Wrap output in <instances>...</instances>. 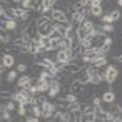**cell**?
<instances>
[{"mask_svg":"<svg viewBox=\"0 0 122 122\" xmlns=\"http://www.w3.org/2000/svg\"><path fill=\"white\" fill-rule=\"evenodd\" d=\"M71 92H72L73 94H81V93H83V83H82V81L81 79H76L73 81L72 83H71Z\"/></svg>","mask_w":122,"mask_h":122,"instance_id":"cell-1","label":"cell"},{"mask_svg":"<svg viewBox=\"0 0 122 122\" xmlns=\"http://www.w3.org/2000/svg\"><path fill=\"white\" fill-rule=\"evenodd\" d=\"M55 109L56 107L54 105H51L50 103H48V101H44V103H43V112H42V115L44 117H50L54 114Z\"/></svg>","mask_w":122,"mask_h":122,"instance_id":"cell-2","label":"cell"},{"mask_svg":"<svg viewBox=\"0 0 122 122\" xmlns=\"http://www.w3.org/2000/svg\"><path fill=\"white\" fill-rule=\"evenodd\" d=\"M61 70L66 71L68 73H78L81 72V66L78 64H65Z\"/></svg>","mask_w":122,"mask_h":122,"instance_id":"cell-3","label":"cell"},{"mask_svg":"<svg viewBox=\"0 0 122 122\" xmlns=\"http://www.w3.org/2000/svg\"><path fill=\"white\" fill-rule=\"evenodd\" d=\"M116 76H117V70L114 66H110L106 70V81L109 83H112L116 78Z\"/></svg>","mask_w":122,"mask_h":122,"instance_id":"cell-4","label":"cell"},{"mask_svg":"<svg viewBox=\"0 0 122 122\" xmlns=\"http://www.w3.org/2000/svg\"><path fill=\"white\" fill-rule=\"evenodd\" d=\"M51 17H53L54 20H56V21L61 22V23L67 22V20H66V15H65L62 11H60V10H54V11L51 12Z\"/></svg>","mask_w":122,"mask_h":122,"instance_id":"cell-5","label":"cell"},{"mask_svg":"<svg viewBox=\"0 0 122 122\" xmlns=\"http://www.w3.org/2000/svg\"><path fill=\"white\" fill-rule=\"evenodd\" d=\"M18 86L22 87V88H26V89H29L30 88V78L27 77V76L21 77L18 81Z\"/></svg>","mask_w":122,"mask_h":122,"instance_id":"cell-6","label":"cell"},{"mask_svg":"<svg viewBox=\"0 0 122 122\" xmlns=\"http://www.w3.org/2000/svg\"><path fill=\"white\" fill-rule=\"evenodd\" d=\"M28 98L29 97H26L25 94H22V93H17V94H15V100H17L20 104H23V105H26V104H28Z\"/></svg>","mask_w":122,"mask_h":122,"instance_id":"cell-7","label":"cell"},{"mask_svg":"<svg viewBox=\"0 0 122 122\" xmlns=\"http://www.w3.org/2000/svg\"><path fill=\"white\" fill-rule=\"evenodd\" d=\"M38 25H37V22L36 23H30L29 25V27L27 28V32H28V34L30 36V38H33L37 33H38Z\"/></svg>","mask_w":122,"mask_h":122,"instance_id":"cell-8","label":"cell"},{"mask_svg":"<svg viewBox=\"0 0 122 122\" xmlns=\"http://www.w3.org/2000/svg\"><path fill=\"white\" fill-rule=\"evenodd\" d=\"M48 23H51V21H50V18H49L48 16H42V17H39V18L37 20L38 28H39V27H43V26H45V25H48Z\"/></svg>","mask_w":122,"mask_h":122,"instance_id":"cell-9","label":"cell"},{"mask_svg":"<svg viewBox=\"0 0 122 122\" xmlns=\"http://www.w3.org/2000/svg\"><path fill=\"white\" fill-rule=\"evenodd\" d=\"M14 61H15V59H14L11 55H5V56H3V64H4L6 67H11V66L14 65Z\"/></svg>","mask_w":122,"mask_h":122,"instance_id":"cell-10","label":"cell"},{"mask_svg":"<svg viewBox=\"0 0 122 122\" xmlns=\"http://www.w3.org/2000/svg\"><path fill=\"white\" fill-rule=\"evenodd\" d=\"M56 57H57V61H62V62H67V60H68V56H67V54H66L65 50H61V51H59L57 55H56Z\"/></svg>","mask_w":122,"mask_h":122,"instance_id":"cell-11","label":"cell"},{"mask_svg":"<svg viewBox=\"0 0 122 122\" xmlns=\"http://www.w3.org/2000/svg\"><path fill=\"white\" fill-rule=\"evenodd\" d=\"M76 34H77V37H78V39H79V40H82V39H84V38H86L87 32H86V29H84L83 27H81V26H79V27L77 28Z\"/></svg>","mask_w":122,"mask_h":122,"instance_id":"cell-12","label":"cell"},{"mask_svg":"<svg viewBox=\"0 0 122 122\" xmlns=\"http://www.w3.org/2000/svg\"><path fill=\"white\" fill-rule=\"evenodd\" d=\"M103 99H104V101H106V103H112L114 99H115V95H114L112 92H107V93L104 94Z\"/></svg>","mask_w":122,"mask_h":122,"instance_id":"cell-13","label":"cell"},{"mask_svg":"<svg viewBox=\"0 0 122 122\" xmlns=\"http://www.w3.org/2000/svg\"><path fill=\"white\" fill-rule=\"evenodd\" d=\"M26 45H27V42L23 38H17L14 42V46H26Z\"/></svg>","mask_w":122,"mask_h":122,"instance_id":"cell-14","label":"cell"},{"mask_svg":"<svg viewBox=\"0 0 122 122\" xmlns=\"http://www.w3.org/2000/svg\"><path fill=\"white\" fill-rule=\"evenodd\" d=\"M101 11H103L101 6H92V10H90V12L93 14L94 16H99L101 14Z\"/></svg>","mask_w":122,"mask_h":122,"instance_id":"cell-15","label":"cell"},{"mask_svg":"<svg viewBox=\"0 0 122 122\" xmlns=\"http://www.w3.org/2000/svg\"><path fill=\"white\" fill-rule=\"evenodd\" d=\"M110 111H111L114 115H118V114L122 112V107H120V105H114V106H111Z\"/></svg>","mask_w":122,"mask_h":122,"instance_id":"cell-16","label":"cell"},{"mask_svg":"<svg viewBox=\"0 0 122 122\" xmlns=\"http://www.w3.org/2000/svg\"><path fill=\"white\" fill-rule=\"evenodd\" d=\"M50 89H53L54 92L59 93V92H60V84H59V82H56V81H53V82L50 83Z\"/></svg>","mask_w":122,"mask_h":122,"instance_id":"cell-17","label":"cell"},{"mask_svg":"<svg viewBox=\"0 0 122 122\" xmlns=\"http://www.w3.org/2000/svg\"><path fill=\"white\" fill-rule=\"evenodd\" d=\"M14 12H15V16H17V17H22L25 14H27L26 10H23V9H14Z\"/></svg>","mask_w":122,"mask_h":122,"instance_id":"cell-18","label":"cell"},{"mask_svg":"<svg viewBox=\"0 0 122 122\" xmlns=\"http://www.w3.org/2000/svg\"><path fill=\"white\" fill-rule=\"evenodd\" d=\"M79 42H81V45H82L83 48H86V49L90 48V45H92V42L88 40V39H82V40H79Z\"/></svg>","mask_w":122,"mask_h":122,"instance_id":"cell-19","label":"cell"},{"mask_svg":"<svg viewBox=\"0 0 122 122\" xmlns=\"http://www.w3.org/2000/svg\"><path fill=\"white\" fill-rule=\"evenodd\" d=\"M110 16H111V18H112V21H117V20L120 18V16H121V14L117 11V10H114Z\"/></svg>","mask_w":122,"mask_h":122,"instance_id":"cell-20","label":"cell"},{"mask_svg":"<svg viewBox=\"0 0 122 122\" xmlns=\"http://www.w3.org/2000/svg\"><path fill=\"white\" fill-rule=\"evenodd\" d=\"M1 97L5 98V99H7V98H12V99H14V98H15V94L11 93V92H4V90H3V92H1Z\"/></svg>","mask_w":122,"mask_h":122,"instance_id":"cell-21","label":"cell"},{"mask_svg":"<svg viewBox=\"0 0 122 122\" xmlns=\"http://www.w3.org/2000/svg\"><path fill=\"white\" fill-rule=\"evenodd\" d=\"M15 27H16V23L12 20H10V21L6 22V29H15Z\"/></svg>","mask_w":122,"mask_h":122,"instance_id":"cell-22","label":"cell"},{"mask_svg":"<svg viewBox=\"0 0 122 122\" xmlns=\"http://www.w3.org/2000/svg\"><path fill=\"white\" fill-rule=\"evenodd\" d=\"M109 48H110V45H109V44H105V43H104L103 45H101V46L99 48V51H100V53H104V54H105V53H107V51H109Z\"/></svg>","mask_w":122,"mask_h":122,"instance_id":"cell-23","label":"cell"},{"mask_svg":"<svg viewBox=\"0 0 122 122\" xmlns=\"http://www.w3.org/2000/svg\"><path fill=\"white\" fill-rule=\"evenodd\" d=\"M50 77H51V73L46 72V71H43V72L40 73V78L42 79H46V78H50Z\"/></svg>","mask_w":122,"mask_h":122,"instance_id":"cell-24","label":"cell"},{"mask_svg":"<svg viewBox=\"0 0 122 122\" xmlns=\"http://www.w3.org/2000/svg\"><path fill=\"white\" fill-rule=\"evenodd\" d=\"M103 27H100V26H94L93 27V30L97 33V34H103Z\"/></svg>","mask_w":122,"mask_h":122,"instance_id":"cell-25","label":"cell"},{"mask_svg":"<svg viewBox=\"0 0 122 122\" xmlns=\"http://www.w3.org/2000/svg\"><path fill=\"white\" fill-rule=\"evenodd\" d=\"M28 104H32L33 106L38 104V99L37 98H33V97H29L28 98Z\"/></svg>","mask_w":122,"mask_h":122,"instance_id":"cell-26","label":"cell"},{"mask_svg":"<svg viewBox=\"0 0 122 122\" xmlns=\"http://www.w3.org/2000/svg\"><path fill=\"white\" fill-rule=\"evenodd\" d=\"M79 105H81V104H78V103H76V101H73V103H71V105H70V109L72 110V111H75V110H78V109H79Z\"/></svg>","mask_w":122,"mask_h":122,"instance_id":"cell-27","label":"cell"},{"mask_svg":"<svg viewBox=\"0 0 122 122\" xmlns=\"http://www.w3.org/2000/svg\"><path fill=\"white\" fill-rule=\"evenodd\" d=\"M33 112H34L36 117H39L40 115H42V112H40V109H39L37 105H34V106H33Z\"/></svg>","mask_w":122,"mask_h":122,"instance_id":"cell-28","label":"cell"},{"mask_svg":"<svg viewBox=\"0 0 122 122\" xmlns=\"http://www.w3.org/2000/svg\"><path fill=\"white\" fill-rule=\"evenodd\" d=\"M65 98H66L68 101H71V103H73V101H76V95H75V94H67Z\"/></svg>","mask_w":122,"mask_h":122,"instance_id":"cell-29","label":"cell"},{"mask_svg":"<svg viewBox=\"0 0 122 122\" xmlns=\"http://www.w3.org/2000/svg\"><path fill=\"white\" fill-rule=\"evenodd\" d=\"M15 78H16V72H15V71H11V72L9 73V76H7V79L11 82V81H14Z\"/></svg>","mask_w":122,"mask_h":122,"instance_id":"cell-30","label":"cell"},{"mask_svg":"<svg viewBox=\"0 0 122 122\" xmlns=\"http://www.w3.org/2000/svg\"><path fill=\"white\" fill-rule=\"evenodd\" d=\"M54 120H57V121H62L64 120V114L62 112H57L54 117Z\"/></svg>","mask_w":122,"mask_h":122,"instance_id":"cell-31","label":"cell"},{"mask_svg":"<svg viewBox=\"0 0 122 122\" xmlns=\"http://www.w3.org/2000/svg\"><path fill=\"white\" fill-rule=\"evenodd\" d=\"M103 28H104V30H106V32H112V30H114V27L111 25H105Z\"/></svg>","mask_w":122,"mask_h":122,"instance_id":"cell-32","label":"cell"},{"mask_svg":"<svg viewBox=\"0 0 122 122\" xmlns=\"http://www.w3.org/2000/svg\"><path fill=\"white\" fill-rule=\"evenodd\" d=\"M18 114H20V115H25V114H26V109H25V105H23V104H21V105H20Z\"/></svg>","mask_w":122,"mask_h":122,"instance_id":"cell-33","label":"cell"},{"mask_svg":"<svg viewBox=\"0 0 122 122\" xmlns=\"http://www.w3.org/2000/svg\"><path fill=\"white\" fill-rule=\"evenodd\" d=\"M98 76H99L100 81H104V79H106V73H104V72H100V71H98Z\"/></svg>","mask_w":122,"mask_h":122,"instance_id":"cell-34","label":"cell"},{"mask_svg":"<svg viewBox=\"0 0 122 122\" xmlns=\"http://www.w3.org/2000/svg\"><path fill=\"white\" fill-rule=\"evenodd\" d=\"M1 42H4V43L9 42V37L6 34H4V30H1Z\"/></svg>","mask_w":122,"mask_h":122,"instance_id":"cell-35","label":"cell"},{"mask_svg":"<svg viewBox=\"0 0 122 122\" xmlns=\"http://www.w3.org/2000/svg\"><path fill=\"white\" fill-rule=\"evenodd\" d=\"M103 21L106 22V23H110V22H112V18H111V16H107V15H106V16L103 17Z\"/></svg>","mask_w":122,"mask_h":122,"instance_id":"cell-36","label":"cell"},{"mask_svg":"<svg viewBox=\"0 0 122 122\" xmlns=\"http://www.w3.org/2000/svg\"><path fill=\"white\" fill-rule=\"evenodd\" d=\"M17 68H18V71H20V72H25V71L27 70V66L21 64V65H18V67H17Z\"/></svg>","mask_w":122,"mask_h":122,"instance_id":"cell-37","label":"cell"},{"mask_svg":"<svg viewBox=\"0 0 122 122\" xmlns=\"http://www.w3.org/2000/svg\"><path fill=\"white\" fill-rule=\"evenodd\" d=\"M29 92H30V93H37V92H38V87L37 86H30Z\"/></svg>","mask_w":122,"mask_h":122,"instance_id":"cell-38","label":"cell"},{"mask_svg":"<svg viewBox=\"0 0 122 122\" xmlns=\"http://www.w3.org/2000/svg\"><path fill=\"white\" fill-rule=\"evenodd\" d=\"M30 1H32V0H23V1H22L23 7H28V6L30 5Z\"/></svg>","mask_w":122,"mask_h":122,"instance_id":"cell-39","label":"cell"},{"mask_svg":"<svg viewBox=\"0 0 122 122\" xmlns=\"http://www.w3.org/2000/svg\"><path fill=\"white\" fill-rule=\"evenodd\" d=\"M100 4H101L100 0H93L92 1V6H100Z\"/></svg>","mask_w":122,"mask_h":122,"instance_id":"cell-40","label":"cell"},{"mask_svg":"<svg viewBox=\"0 0 122 122\" xmlns=\"http://www.w3.org/2000/svg\"><path fill=\"white\" fill-rule=\"evenodd\" d=\"M62 121H65V122L70 121V112H68V114H64V120H62Z\"/></svg>","mask_w":122,"mask_h":122,"instance_id":"cell-41","label":"cell"},{"mask_svg":"<svg viewBox=\"0 0 122 122\" xmlns=\"http://www.w3.org/2000/svg\"><path fill=\"white\" fill-rule=\"evenodd\" d=\"M14 109H15V105L12 103H9L7 104V110H14Z\"/></svg>","mask_w":122,"mask_h":122,"instance_id":"cell-42","label":"cell"},{"mask_svg":"<svg viewBox=\"0 0 122 122\" xmlns=\"http://www.w3.org/2000/svg\"><path fill=\"white\" fill-rule=\"evenodd\" d=\"M93 104H94V105H99V104H100V99H99V98H95V99L93 100Z\"/></svg>","mask_w":122,"mask_h":122,"instance_id":"cell-43","label":"cell"},{"mask_svg":"<svg viewBox=\"0 0 122 122\" xmlns=\"http://www.w3.org/2000/svg\"><path fill=\"white\" fill-rule=\"evenodd\" d=\"M111 42H112V39H111V38H106L104 43H105V44H109V45H110V44H111Z\"/></svg>","mask_w":122,"mask_h":122,"instance_id":"cell-44","label":"cell"},{"mask_svg":"<svg viewBox=\"0 0 122 122\" xmlns=\"http://www.w3.org/2000/svg\"><path fill=\"white\" fill-rule=\"evenodd\" d=\"M49 94H50V97H51V98H53V97H55V95H56L57 93H56V92H54L53 89H50V93H49Z\"/></svg>","mask_w":122,"mask_h":122,"instance_id":"cell-45","label":"cell"},{"mask_svg":"<svg viewBox=\"0 0 122 122\" xmlns=\"http://www.w3.org/2000/svg\"><path fill=\"white\" fill-rule=\"evenodd\" d=\"M27 121H28V122H37V121H38V118H33V117H30V118H27Z\"/></svg>","mask_w":122,"mask_h":122,"instance_id":"cell-46","label":"cell"},{"mask_svg":"<svg viewBox=\"0 0 122 122\" xmlns=\"http://www.w3.org/2000/svg\"><path fill=\"white\" fill-rule=\"evenodd\" d=\"M3 116H4V117H5L6 120H9V118H10V115H9V114L6 112V111H5V112H4V115H3Z\"/></svg>","mask_w":122,"mask_h":122,"instance_id":"cell-47","label":"cell"},{"mask_svg":"<svg viewBox=\"0 0 122 122\" xmlns=\"http://www.w3.org/2000/svg\"><path fill=\"white\" fill-rule=\"evenodd\" d=\"M116 59H117V60H118V61H120V62H122V54H121V55H120V56H117V57H116Z\"/></svg>","mask_w":122,"mask_h":122,"instance_id":"cell-48","label":"cell"},{"mask_svg":"<svg viewBox=\"0 0 122 122\" xmlns=\"http://www.w3.org/2000/svg\"><path fill=\"white\" fill-rule=\"evenodd\" d=\"M50 1H51V6H53V5H54L56 1H57V0H50Z\"/></svg>","mask_w":122,"mask_h":122,"instance_id":"cell-49","label":"cell"},{"mask_svg":"<svg viewBox=\"0 0 122 122\" xmlns=\"http://www.w3.org/2000/svg\"><path fill=\"white\" fill-rule=\"evenodd\" d=\"M118 4H120V5L122 6V0H118Z\"/></svg>","mask_w":122,"mask_h":122,"instance_id":"cell-50","label":"cell"},{"mask_svg":"<svg viewBox=\"0 0 122 122\" xmlns=\"http://www.w3.org/2000/svg\"><path fill=\"white\" fill-rule=\"evenodd\" d=\"M12 1H15V3H18V1H20V0H12Z\"/></svg>","mask_w":122,"mask_h":122,"instance_id":"cell-51","label":"cell"},{"mask_svg":"<svg viewBox=\"0 0 122 122\" xmlns=\"http://www.w3.org/2000/svg\"><path fill=\"white\" fill-rule=\"evenodd\" d=\"M89 1H90V3H92V1H93V0H88V3H89Z\"/></svg>","mask_w":122,"mask_h":122,"instance_id":"cell-52","label":"cell"},{"mask_svg":"<svg viewBox=\"0 0 122 122\" xmlns=\"http://www.w3.org/2000/svg\"><path fill=\"white\" fill-rule=\"evenodd\" d=\"M100 1H103V0H100Z\"/></svg>","mask_w":122,"mask_h":122,"instance_id":"cell-53","label":"cell"}]
</instances>
